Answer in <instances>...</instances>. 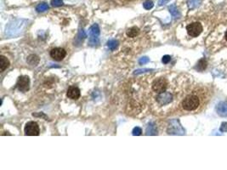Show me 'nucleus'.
Segmentation results:
<instances>
[{"instance_id": "39448f33", "label": "nucleus", "mask_w": 227, "mask_h": 170, "mask_svg": "<svg viewBox=\"0 0 227 170\" xmlns=\"http://www.w3.org/2000/svg\"><path fill=\"white\" fill-rule=\"evenodd\" d=\"M66 51L64 49L60 48V47L55 48L50 51L51 58L53 60L56 61H62L64 58L66 57Z\"/></svg>"}, {"instance_id": "393cba45", "label": "nucleus", "mask_w": 227, "mask_h": 170, "mask_svg": "<svg viewBox=\"0 0 227 170\" xmlns=\"http://www.w3.org/2000/svg\"><path fill=\"white\" fill-rule=\"evenodd\" d=\"M147 71H150L149 69H141V70H137L135 71V74H139V73H142V72H147Z\"/></svg>"}, {"instance_id": "b1692460", "label": "nucleus", "mask_w": 227, "mask_h": 170, "mask_svg": "<svg viewBox=\"0 0 227 170\" xmlns=\"http://www.w3.org/2000/svg\"><path fill=\"white\" fill-rule=\"evenodd\" d=\"M219 130L221 132H227V123L226 122H224L221 123V126H220V129Z\"/></svg>"}, {"instance_id": "dca6fc26", "label": "nucleus", "mask_w": 227, "mask_h": 170, "mask_svg": "<svg viewBox=\"0 0 227 170\" xmlns=\"http://www.w3.org/2000/svg\"><path fill=\"white\" fill-rule=\"evenodd\" d=\"M49 10V5L45 3H39L37 8H36V10L38 12H43V11H46Z\"/></svg>"}, {"instance_id": "f03ea898", "label": "nucleus", "mask_w": 227, "mask_h": 170, "mask_svg": "<svg viewBox=\"0 0 227 170\" xmlns=\"http://www.w3.org/2000/svg\"><path fill=\"white\" fill-rule=\"evenodd\" d=\"M186 31L190 37L196 38L199 36L202 32V26L199 22H193L186 26Z\"/></svg>"}, {"instance_id": "f257e3e1", "label": "nucleus", "mask_w": 227, "mask_h": 170, "mask_svg": "<svg viewBox=\"0 0 227 170\" xmlns=\"http://www.w3.org/2000/svg\"><path fill=\"white\" fill-rule=\"evenodd\" d=\"M200 105V99L196 94H190L182 101V107L186 111H195Z\"/></svg>"}, {"instance_id": "a878e982", "label": "nucleus", "mask_w": 227, "mask_h": 170, "mask_svg": "<svg viewBox=\"0 0 227 170\" xmlns=\"http://www.w3.org/2000/svg\"><path fill=\"white\" fill-rule=\"evenodd\" d=\"M168 1H170V0H159L158 3H159V5H164L165 3H167Z\"/></svg>"}, {"instance_id": "2eb2a0df", "label": "nucleus", "mask_w": 227, "mask_h": 170, "mask_svg": "<svg viewBox=\"0 0 227 170\" xmlns=\"http://www.w3.org/2000/svg\"><path fill=\"white\" fill-rule=\"evenodd\" d=\"M107 46H108V48L112 50V51H113L115 50L117 47H118V42L117 41V40H109L108 42H107Z\"/></svg>"}, {"instance_id": "6ab92c4d", "label": "nucleus", "mask_w": 227, "mask_h": 170, "mask_svg": "<svg viewBox=\"0 0 227 170\" xmlns=\"http://www.w3.org/2000/svg\"><path fill=\"white\" fill-rule=\"evenodd\" d=\"M63 4V0H51V5L53 7H59Z\"/></svg>"}, {"instance_id": "1a4fd4ad", "label": "nucleus", "mask_w": 227, "mask_h": 170, "mask_svg": "<svg viewBox=\"0 0 227 170\" xmlns=\"http://www.w3.org/2000/svg\"><path fill=\"white\" fill-rule=\"evenodd\" d=\"M216 111L219 116L226 118L227 117V102L221 101L216 106Z\"/></svg>"}, {"instance_id": "0eeeda50", "label": "nucleus", "mask_w": 227, "mask_h": 170, "mask_svg": "<svg viewBox=\"0 0 227 170\" xmlns=\"http://www.w3.org/2000/svg\"><path fill=\"white\" fill-rule=\"evenodd\" d=\"M172 99H173V96L170 93H168V92H163V93H160L158 94V96L157 97V100L158 101V103L160 105H164L170 103L172 101Z\"/></svg>"}, {"instance_id": "ddd939ff", "label": "nucleus", "mask_w": 227, "mask_h": 170, "mask_svg": "<svg viewBox=\"0 0 227 170\" xmlns=\"http://www.w3.org/2000/svg\"><path fill=\"white\" fill-rule=\"evenodd\" d=\"M202 1V0H187V5H188L189 9L193 10V9L197 8L201 4Z\"/></svg>"}, {"instance_id": "9b49d317", "label": "nucleus", "mask_w": 227, "mask_h": 170, "mask_svg": "<svg viewBox=\"0 0 227 170\" xmlns=\"http://www.w3.org/2000/svg\"><path fill=\"white\" fill-rule=\"evenodd\" d=\"M0 66H1V70H0L1 72H3L5 69H7L10 66L9 60L3 55H1L0 57Z\"/></svg>"}, {"instance_id": "bb28decb", "label": "nucleus", "mask_w": 227, "mask_h": 170, "mask_svg": "<svg viewBox=\"0 0 227 170\" xmlns=\"http://www.w3.org/2000/svg\"><path fill=\"white\" fill-rule=\"evenodd\" d=\"M225 38H226V41H227V31H226V34H225Z\"/></svg>"}, {"instance_id": "5701e85b", "label": "nucleus", "mask_w": 227, "mask_h": 170, "mask_svg": "<svg viewBox=\"0 0 227 170\" xmlns=\"http://www.w3.org/2000/svg\"><path fill=\"white\" fill-rule=\"evenodd\" d=\"M170 61H171V57L169 55H164L163 59H162V61L164 64H168Z\"/></svg>"}, {"instance_id": "4468645a", "label": "nucleus", "mask_w": 227, "mask_h": 170, "mask_svg": "<svg viewBox=\"0 0 227 170\" xmlns=\"http://www.w3.org/2000/svg\"><path fill=\"white\" fill-rule=\"evenodd\" d=\"M168 10H169V12L171 13V14L175 17V18H179L180 16V14L179 12L178 9L176 8V6L175 4H172L168 7Z\"/></svg>"}, {"instance_id": "aec40b11", "label": "nucleus", "mask_w": 227, "mask_h": 170, "mask_svg": "<svg viewBox=\"0 0 227 170\" xmlns=\"http://www.w3.org/2000/svg\"><path fill=\"white\" fill-rule=\"evenodd\" d=\"M89 44L92 45V46H95L96 44H99V39L98 37L96 38H89Z\"/></svg>"}, {"instance_id": "423d86ee", "label": "nucleus", "mask_w": 227, "mask_h": 170, "mask_svg": "<svg viewBox=\"0 0 227 170\" xmlns=\"http://www.w3.org/2000/svg\"><path fill=\"white\" fill-rule=\"evenodd\" d=\"M29 84H30L29 78L27 76H21L18 78L16 86L20 91L26 92L29 89Z\"/></svg>"}, {"instance_id": "f3484780", "label": "nucleus", "mask_w": 227, "mask_h": 170, "mask_svg": "<svg viewBox=\"0 0 227 170\" xmlns=\"http://www.w3.org/2000/svg\"><path fill=\"white\" fill-rule=\"evenodd\" d=\"M206 67H207V61H206L204 59L200 60L199 62H198V64H197V69L199 70V71H203Z\"/></svg>"}, {"instance_id": "412c9836", "label": "nucleus", "mask_w": 227, "mask_h": 170, "mask_svg": "<svg viewBox=\"0 0 227 170\" xmlns=\"http://www.w3.org/2000/svg\"><path fill=\"white\" fill-rule=\"evenodd\" d=\"M132 134H133V135H136V136L140 135V134H142V129H141L140 128H139V127H135V128L133 129Z\"/></svg>"}, {"instance_id": "7ed1b4c3", "label": "nucleus", "mask_w": 227, "mask_h": 170, "mask_svg": "<svg viewBox=\"0 0 227 170\" xmlns=\"http://www.w3.org/2000/svg\"><path fill=\"white\" fill-rule=\"evenodd\" d=\"M25 134L29 136H38L39 135L40 129L36 122H28L25 126Z\"/></svg>"}, {"instance_id": "f8f14e48", "label": "nucleus", "mask_w": 227, "mask_h": 170, "mask_svg": "<svg viewBox=\"0 0 227 170\" xmlns=\"http://www.w3.org/2000/svg\"><path fill=\"white\" fill-rule=\"evenodd\" d=\"M139 30L138 27L136 26H132L130 27L128 31H127V35L129 37V38H135L136 37L138 34H139Z\"/></svg>"}, {"instance_id": "a211bd4d", "label": "nucleus", "mask_w": 227, "mask_h": 170, "mask_svg": "<svg viewBox=\"0 0 227 170\" xmlns=\"http://www.w3.org/2000/svg\"><path fill=\"white\" fill-rule=\"evenodd\" d=\"M144 8L146 9V10H151L153 8V6H154V3H153V2L151 1V0H146L145 3H144Z\"/></svg>"}, {"instance_id": "9d476101", "label": "nucleus", "mask_w": 227, "mask_h": 170, "mask_svg": "<svg viewBox=\"0 0 227 170\" xmlns=\"http://www.w3.org/2000/svg\"><path fill=\"white\" fill-rule=\"evenodd\" d=\"M89 36L91 38H96L100 35V27L97 24H94L89 28Z\"/></svg>"}, {"instance_id": "4be33fe9", "label": "nucleus", "mask_w": 227, "mask_h": 170, "mask_svg": "<svg viewBox=\"0 0 227 170\" xmlns=\"http://www.w3.org/2000/svg\"><path fill=\"white\" fill-rule=\"evenodd\" d=\"M149 61H150V59H149V58H147V57H142V58L139 59V65H145V64L148 63Z\"/></svg>"}, {"instance_id": "6e6552de", "label": "nucleus", "mask_w": 227, "mask_h": 170, "mask_svg": "<svg viewBox=\"0 0 227 170\" xmlns=\"http://www.w3.org/2000/svg\"><path fill=\"white\" fill-rule=\"evenodd\" d=\"M66 95L69 99L72 100H77L80 97V89L75 87V86H71L68 89H67V93Z\"/></svg>"}, {"instance_id": "20e7f679", "label": "nucleus", "mask_w": 227, "mask_h": 170, "mask_svg": "<svg viewBox=\"0 0 227 170\" xmlns=\"http://www.w3.org/2000/svg\"><path fill=\"white\" fill-rule=\"evenodd\" d=\"M167 86H168L167 80L164 78H160L156 79L153 82V83H152V89L155 92L160 94V93L165 92L166 89H167Z\"/></svg>"}]
</instances>
